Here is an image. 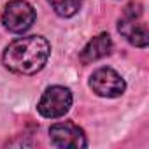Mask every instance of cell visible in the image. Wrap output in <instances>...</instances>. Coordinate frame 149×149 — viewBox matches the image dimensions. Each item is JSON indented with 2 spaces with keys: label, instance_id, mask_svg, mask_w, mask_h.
<instances>
[{
  "label": "cell",
  "instance_id": "cell-4",
  "mask_svg": "<svg viewBox=\"0 0 149 149\" xmlns=\"http://www.w3.org/2000/svg\"><path fill=\"white\" fill-rule=\"evenodd\" d=\"M90 88L98 95V97H107V98H116L121 97L126 90V83L119 74L111 68V67H102L95 70L90 77Z\"/></svg>",
  "mask_w": 149,
  "mask_h": 149
},
{
  "label": "cell",
  "instance_id": "cell-1",
  "mask_svg": "<svg viewBox=\"0 0 149 149\" xmlns=\"http://www.w3.org/2000/svg\"><path fill=\"white\" fill-rule=\"evenodd\" d=\"M51 53V44L40 35H30L13 40L4 54L2 63L7 70L23 76H32L44 68Z\"/></svg>",
  "mask_w": 149,
  "mask_h": 149
},
{
  "label": "cell",
  "instance_id": "cell-7",
  "mask_svg": "<svg viewBox=\"0 0 149 149\" xmlns=\"http://www.w3.org/2000/svg\"><path fill=\"white\" fill-rule=\"evenodd\" d=\"M112 51V39L109 33H98L97 37H93L84 47L83 51L79 53V60L81 63L88 65V63H93L100 58H105L109 56Z\"/></svg>",
  "mask_w": 149,
  "mask_h": 149
},
{
  "label": "cell",
  "instance_id": "cell-3",
  "mask_svg": "<svg viewBox=\"0 0 149 149\" xmlns=\"http://www.w3.org/2000/svg\"><path fill=\"white\" fill-rule=\"evenodd\" d=\"M4 26L13 33H23L35 23V9L25 0H11L2 13Z\"/></svg>",
  "mask_w": 149,
  "mask_h": 149
},
{
  "label": "cell",
  "instance_id": "cell-6",
  "mask_svg": "<svg viewBox=\"0 0 149 149\" xmlns=\"http://www.w3.org/2000/svg\"><path fill=\"white\" fill-rule=\"evenodd\" d=\"M118 32L135 47H147L149 44V32L146 23H140L135 18H121L118 21Z\"/></svg>",
  "mask_w": 149,
  "mask_h": 149
},
{
  "label": "cell",
  "instance_id": "cell-2",
  "mask_svg": "<svg viewBox=\"0 0 149 149\" xmlns=\"http://www.w3.org/2000/svg\"><path fill=\"white\" fill-rule=\"evenodd\" d=\"M70 105H72V93H70L68 88H65V86H49L42 93L40 102L37 104V111L44 118L56 119V118L65 116L68 112Z\"/></svg>",
  "mask_w": 149,
  "mask_h": 149
},
{
  "label": "cell",
  "instance_id": "cell-9",
  "mask_svg": "<svg viewBox=\"0 0 149 149\" xmlns=\"http://www.w3.org/2000/svg\"><path fill=\"white\" fill-rule=\"evenodd\" d=\"M125 18H135V19H140L142 16V6L139 2H132L125 7Z\"/></svg>",
  "mask_w": 149,
  "mask_h": 149
},
{
  "label": "cell",
  "instance_id": "cell-5",
  "mask_svg": "<svg viewBox=\"0 0 149 149\" xmlns=\"http://www.w3.org/2000/svg\"><path fill=\"white\" fill-rule=\"evenodd\" d=\"M49 140L54 147L60 149H83L88 146L83 128H79L72 121L53 125L49 128Z\"/></svg>",
  "mask_w": 149,
  "mask_h": 149
},
{
  "label": "cell",
  "instance_id": "cell-8",
  "mask_svg": "<svg viewBox=\"0 0 149 149\" xmlns=\"http://www.w3.org/2000/svg\"><path fill=\"white\" fill-rule=\"evenodd\" d=\"M53 11L61 18H72L81 9V0H47Z\"/></svg>",
  "mask_w": 149,
  "mask_h": 149
}]
</instances>
